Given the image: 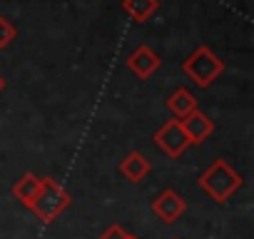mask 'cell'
Segmentation results:
<instances>
[{
    "label": "cell",
    "instance_id": "30bf717a",
    "mask_svg": "<svg viewBox=\"0 0 254 239\" xmlns=\"http://www.w3.org/2000/svg\"><path fill=\"white\" fill-rule=\"evenodd\" d=\"M40 179H43V177H38V175H33V172H25V175L13 184V197L20 199V204L30 207L33 199H35L38 192H40Z\"/></svg>",
    "mask_w": 254,
    "mask_h": 239
},
{
    "label": "cell",
    "instance_id": "9c48e42d",
    "mask_svg": "<svg viewBox=\"0 0 254 239\" xmlns=\"http://www.w3.org/2000/svg\"><path fill=\"white\" fill-rule=\"evenodd\" d=\"M167 110L175 115V120H185L187 115H192L197 110V97L187 90V87H177L167 100H165Z\"/></svg>",
    "mask_w": 254,
    "mask_h": 239
},
{
    "label": "cell",
    "instance_id": "4fadbf2b",
    "mask_svg": "<svg viewBox=\"0 0 254 239\" xmlns=\"http://www.w3.org/2000/svg\"><path fill=\"white\" fill-rule=\"evenodd\" d=\"M130 234L125 232V227H120V224H110L102 234H100V239H127Z\"/></svg>",
    "mask_w": 254,
    "mask_h": 239
},
{
    "label": "cell",
    "instance_id": "8fae6325",
    "mask_svg": "<svg viewBox=\"0 0 254 239\" xmlns=\"http://www.w3.org/2000/svg\"><path fill=\"white\" fill-rule=\"evenodd\" d=\"M122 10L135 23H147L160 10V3L157 0H122Z\"/></svg>",
    "mask_w": 254,
    "mask_h": 239
},
{
    "label": "cell",
    "instance_id": "5bb4252c",
    "mask_svg": "<svg viewBox=\"0 0 254 239\" xmlns=\"http://www.w3.org/2000/svg\"><path fill=\"white\" fill-rule=\"evenodd\" d=\"M3 90H5V80H3V77H0V92H3Z\"/></svg>",
    "mask_w": 254,
    "mask_h": 239
},
{
    "label": "cell",
    "instance_id": "7c38bea8",
    "mask_svg": "<svg viewBox=\"0 0 254 239\" xmlns=\"http://www.w3.org/2000/svg\"><path fill=\"white\" fill-rule=\"evenodd\" d=\"M18 38V30H15V25L8 20V18H0V50L3 48H8L13 40Z\"/></svg>",
    "mask_w": 254,
    "mask_h": 239
},
{
    "label": "cell",
    "instance_id": "5b68a950",
    "mask_svg": "<svg viewBox=\"0 0 254 239\" xmlns=\"http://www.w3.org/2000/svg\"><path fill=\"white\" fill-rule=\"evenodd\" d=\"M152 212L155 217H160L165 224H175L185 212H187V202L182 194H177L175 189H162L155 199H152Z\"/></svg>",
    "mask_w": 254,
    "mask_h": 239
},
{
    "label": "cell",
    "instance_id": "9a60e30c",
    "mask_svg": "<svg viewBox=\"0 0 254 239\" xmlns=\"http://www.w3.org/2000/svg\"><path fill=\"white\" fill-rule=\"evenodd\" d=\"M127 239H140V237H132V234H130V237H127Z\"/></svg>",
    "mask_w": 254,
    "mask_h": 239
},
{
    "label": "cell",
    "instance_id": "6da1fadb",
    "mask_svg": "<svg viewBox=\"0 0 254 239\" xmlns=\"http://www.w3.org/2000/svg\"><path fill=\"white\" fill-rule=\"evenodd\" d=\"M197 182H199L202 192H204L209 199H214L217 204L229 202V199L234 197V192H239L242 184H244L242 175H239L237 170H232L224 160H214V162L199 175Z\"/></svg>",
    "mask_w": 254,
    "mask_h": 239
},
{
    "label": "cell",
    "instance_id": "277c9868",
    "mask_svg": "<svg viewBox=\"0 0 254 239\" xmlns=\"http://www.w3.org/2000/svg\"><path fill=\"white\" fill-rule=\"evenodd\" d=\"M155 145L172 160H177V157H182L187 152L190 140H187V135H185L182 125H180V120H167V122L155 132Z\"/></svg>",
    "mask_w": 254,
    "mask_h": 239
},
{
    "label": "cell",
    "instance_id": "3957f363",
    "mask_svg": "<svg viewBox=\"0 0 254 239\" xmlns=\"http://www.w3.org/2000/svg\"><path fill=\"white\" fill-rule=\"evenodd\" d=\"M182 72L194 80L197 87H209L222 72H224V60L214 55L207 45H199L194 53H190L182 62Z\"/></svg>",
    "mask_w": 254,
    "mask_h": 239
},
{
    "label": "cell",
    "instance_id": "ba28073f",
    "mask_svg": "<svg viewBox=\"0 0 254 239\" xmlns=\"http://www.w3.org/2000/svg\"><path fill=\"white\" fill-rule=\"evenodd\" d=\"M152 165L150 160L142 155V152H130L122 162H120V172L125 179H130V182H142L147 175H150Z\"/></svg>",
    "mask_w": 254,
    "mask_h": 239
},
{
    "label": "cell",
    "instance_id": "7a4b0ae2",
    "mask_svg": "<svg viewBox=\"0 0 254 239\" xmlns=\"http://www.w3.org/2000/svg\"><path fill=\"white\" fill-rule=\"evenodd\" d=\"M70 207V192L60 184V182H55L53 177H43L40 179V192H38V197L33 199V204L28 207L43 224H50V222H55L65 209Z\"/></svg>",
    "mask_w": 254,
    "mask_h": 239
},
{
    "label": "cell",
    "instance_id": "8992f818",
    "mask_svg": "<svg viewBox=\"0 0 254 239\" xmlns=\"http://www.w3.org/2000/svg\"><path fill=\"white\" fill-rule=\"evenodd\" d=\"M180 125H182V130H185L190 145H202V142L209 140L212 132H214V120H209V115H204L199 107H197L192 115H187L185 120H180Z\"/></svg>",
    "mask_w": 254,
    "mask_h": 239
},
{
    "label": "cell",
    "instance_id": "52a82bcc",
    "mask_svg": "<svg viewBox=\"0 0 254 239\" xmlns=\"http://www.w3.org/2000/svg\"><path fill=\"white\" fill-rule=\"evenodd\" d=\"M160 65H162V58H160L150 45H140L130 58H127V67H130V72H132L135 77H140V80L152 77V75L160 70Z\"/></svg>",
    "mask_w": 254,
    "mask_h": 239
}]
</instances>
